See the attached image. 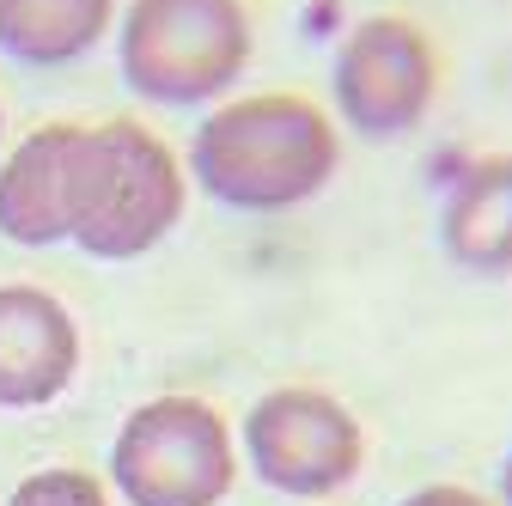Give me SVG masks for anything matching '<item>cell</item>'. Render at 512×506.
<instances>
[{
	"instance_id": "1",
	"label": "cell",
	"mask_w": 512,
	"mask_h": 506,
	"mask_svg": "<svg viewBox=\"0 0 512 506\" xmlns=\"http://www.w3.org/2000/svg\"><path fill=\"white\" fill-rule=\"evenodd\" d=\"M189 183L238 214H287L342 171L336 116L305 92H244L208 104L183 159Z\"/></svg>"
},
{
	"instance_id": "2",
	"label": "cell",
	"mask_w": 512,
	"mask_h": 506,
	"mask_svg": "<svg viewBox=\"0 0 512 506\" xmlns=\"http://www.w3.org/2000/svg\"><path fill=\"white\" fill-rule=\"evenodd\" d=\"M189 214V171L171 141L135 116H104L80 129L68 183V244L98 263H135L159 250Z\"/></svg>"
},
{
	"instance_id": "3",
	"label": "cell",
	"mask_w": 512,
	"mask_h": 506,
	"mask_svg": "<svg viewBox=\"0 0 512 506\" xmlns=\"http://www.w3.org/2000/svg\"><path fill=\"white\" fill-rule=\"evenodd\" d=\"M250 43L244 0H128L116 25V74L159 110H202L244 80Z\"/></svg>"
},
{
	"instance_id": "4",
	"label": "cell",
	"mask_w": 512,
	"mask_h": 506,
	"mask_svg": "<svg viewBox=\"0 0 512 506\" xmlns=\"http://www.w3.org/2000/svg\"><path fill=\"white\" fill-rule=\"evenodd\" d=\"M110 488L128 506H220L238 488V433L196 391L147 397L116 427Z\"/></svg>"
},
{
	"instance_id": "5",
	"label": "cell",
	"mask_w": 512,
	"mask_h": 506,
	"mask_svg": "<svg viewBox=\"0 0 512 506\" xmlns=\"http://www.w3.org/2000/svg\"><path fill=\"white\" fill-rule=\"evenodd\" d=\"M244 464L287 500L324 506L366 470V427L324 385H275L250 403L238 427Z\"/></svg>"
},
{
	"instance_id": "6",
	"label": "cell",
	"mask_w": 512,
	"mask_h": 506,
	"mask_svg": "<svg viewBox=\"0 0 512 506\" xmlns=\"http://www.w3.org/2000/svg\"><path fill=\"white\" fill-rule=\"evenodd\" d=\"M439 49L433 31L403 13L354 19L330 61V104L360 141H403L433 116Z\"/></svg>"
},
{
	"instance_id": "7",
	"label": "cell",
	"mask_w": 512,
	"mask_h": 506,
	"mask_svg": "<svg viewBox=\"0 0 512 506\" xmlns=\"http://www.w3.org/2000/svg\"><path fill=\"white\" fill-rule=\"evenodd\" d=\"M80 372V324L49 287H0V409H43Z\"/></svg>"
},
{
	"instance_id": "8",
	"label": "cell",
	"mask_w": 512,
	"mask_h": 506,
	"mask_svg": "<svg viewBox=\"0 0 512 506\" xmlns=\"http://www.w3.org/2000/svg\"><path fill=\"white\" fill-rule=\"evenodd\" d=\"M74 147H80V122H43L0 159V238L25 250L68 244Z\"/></svg>"
},
{
	"instance_id": "9",
	"label": "cell",
	"mask_w": 512,
	"mask_h": 506,
	"mask_svg": "<svg viewBox=\"0 0 512 506\" xmlns=\"http://www.w3.org/2000/svg\"><path fill=\"white\" fill-rule=\"evenodd\" d=\"M439 244L464 275H512V153H482L445 183Z\"/></svg>"
},
{
	"instance_id": "10",
	"label": "cell",
	"mask_w": 512,
	"mask_h": 506,
	"mask_svg": "<svg viewBox=\"0 0 512 506\" xmlns=\"http://www.w3.org/2000/svg\"><path fill=\"white\" fill-rule=\"evenodd\" d=\"M116 25V0H0V55L19 68H68Z\"/></svg>"
},
{
	"instance_id": "11",
	"label": "cell",
	"mask_w": 512,
	"mask_h": 506,
	"mask_svg": "<svg viewBox=\"0 0 512 506\" xmlns=\"http://www.w3.org/2000/svg\"><path fill=\"white\" fill-rule=\"evenodd\" d=\"M7 506H110V488L74 464H55V470H31L7 494Z\"/></svg>"
},
{
	"instance_id": "12",
	"label": "cell",
	"mask_w": 512,
	"mask_h": 506,
	"mask_svg": "<svg viewBox=\"0 0 512 506\" xmlns=\"http://www.w3.org/2000/svg\"><path fill=\"white\" fill-rule=\"evenodd\" d=\"M397 506H494V500L476 494V488H464V482H427V488L403 494Z\"/></svg>"
},
{
	"instance_id": "13",
	"label": "cell",
	"mask_w": 512,
	"mask_h": 506,
	"mask_svg": "<svg viewBox=\"0 0 512 506\" xmlns=\"http://www.w3.org/2000/svg\"><path fill=\"white\" fill-rule=\"evenodd\" d=\"M494 506H512V452L500 458V500H494Z\"/></svg>"
},
{
	"instance_id": "14",
	"label": "cell",
	"mask_w": 512,
	"mask_h": 506,
	"mask_svg": "<svg viewBox=\"0 0 512 506\" xmlns=\"http://www.w3.org/2000/svg\"><path fill=\"white\" fill-rule=\"evenodd\" d=\"M0 141H7V110H0Z\"/></svg>"
}]
</instances>
